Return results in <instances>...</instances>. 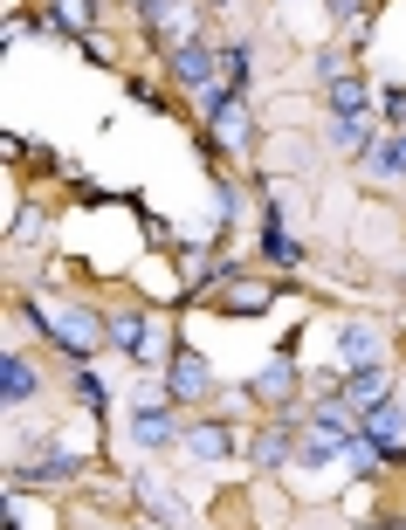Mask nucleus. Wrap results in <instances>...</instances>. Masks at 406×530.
I'll return each mask as SVG.
<instances>
[{
    "mask_svg": "<svg viewBox=\"0 0 406 530\" xmlns=\"http://www.w3.org/2000/svg\"><path fill=\"white\" fill-rule=\"evenodd\" d=\"M56 28H69V35H90V0H56Z\"/></svg>",
    "mask_w": 406,
    "mask_h": 530,
    "instance_id": "15",
    "label": "nucleus"
},
{
    "mask_svg": "<svg viewBox=\"0 0 406 530\" xmlns=\"http://www.w3.org/2000/svg\"><path fill=\"white\" fill-rule=\"evenodd\" d=\"M255 462H262V469H283V462H296V434H290V427H269V434L255 441Z\"/></svg>",
    "mask_w": 406,
    "mask_h": 530,
    "instance_id": "10",
    "label": "nucleus"
},
{
    "mask_svg": "<svg viewBox=\"0 0 406 530\" xmlns=\"http://www.w3.org/2000/svg\"><path fill=\"white\" fill-rule=\"evenodd\" d=\"M365 159H372V173H406V138H386V145H372Z\"/></svg>",
    "mask_w": 406,
    "mask_h": 530,
    "instance_id": "14",
    "label": "nucleus"
},
{
    "mask_svg": "<svg viewBox=\"0 0 406 530\" xmlns=\"http://www.w3.org/2000/svg\"><path fill=\"white\" fill-rule=\"evenodd\" d=\"M338 358H345L351 372H358V365H372V358H379V331H372V324H351L345 338H338Z\"/></svg>",
    "mask_w": 406,
    "mask_h": 530,
    "instance_id": "7",
    "label": "nucleus"
},
{
    "mask_svg": "<svg viewBox=\"0 0 406 530\" xmlns=\"http://www.w3.org/2000/svg\"><path fill=\"white\" fill-rule=\"evenodd\" d=\"M262 248H269V262H283V269H290V262H303V248H296L283 228H269V235H262Z\"/></svg>",
    "mask_w": 406,
    "mask_h": 530,
    "instance_id": "17",
    "label": "nucleus"
},
{
    "mask_svg": "<svg viewBox=\"0 0 406 530\" xmlns=\"http://www.w3.org/2000/svg\"><path fill=\"white\" fill-rule=\"evenodd\" d=\"M186 448H193L200 462H221V455L234 448V434L221 427V420H207V427H193V434H186Z\"/></svg>",
    "mask_w": 406,
    "mask_h": 530,
    "instance_id": "8",
    "label": "nucleus"
},
{
    "mask_svg": "<svg viewBox=\"0 0 406 530\" xmlns=\"http://www.w3.org/2000/svg\"><path fill=\"white\" fill-rule=\"evenodd\" d=\"M221 76H228V90H241V76H248V49H228V56H221Z\"/></svg>",
    "mask_w": 406,
    "mask_h": 530,
    "instance_id": "20",
    "label": "nucleus"
},
{
    "mask_svg": "<svg viewBox=\"0 0 406 530\" xmlns=\"http://www.w3.org/2000/svg\"><path fill=\"white\" fill-rule=\"evenodd\" d=\"M351 407L365 413V407H379V400H386V393H393V379H386V372H379V365H358V372H351Z\"/></svg>",
    "mask_w": 406,
    "mask_h": 530,
    "instance_id": "6",
    "label": "nucleus"
},
{
    "mask_svg": "<svg viewBox=\"0 0 406 530\" xmlns=\"http://www.w3.org/2000/svg\"><path fill=\"white\" fill-rule=\"evenodd\" d=\"M207 379H214V372H207V358L179 345V352H173V386H166V393H173V400H200V393H207Z\"/></svg>",
    "mask_w": 406,
    "mask_h": 530,
    "instance_id": "3",
    "label": "nucleus"
},
{
    "mask_svg": "<svg viewBox=\"0 0 406 530\" xmlns=\"http://www.w3.org/2000/svg\"><path fill=\"white\" fill-rule=\"evenodd\" d=\"M290 393H296V365H290V358L262 365V379H255V400H290Z\"/></svg>",
    "mask_w": 406,
    "mask_h": 530,
    "instance_id": "9",
    "label": "nucleus"
},
{
    "mask_svg": "<svg viewBox=\"0 0 406 530\" xmlns=\"http://www.w3.org/2000/svg\"><path fill=\"white\" fill-rule=\"evenodd\" d=\"M365 441H372L379 455H406V407H400V400L365 407Z\"/></svg>",
    "mask_w": 406,
    "mask_h": 530,
    "instance_id": "2",
    "label": "nucleus"
},
{
    "mask_svg": "<svg viewBox=\"0 0 406 530\" xmlns=\"http://www.w3.org/2000/svg\"><path fill=\"white\" fill-rule=\"evenodd\" d=\"M207 118H214V131H221L228 145H248V118H241V90H214V97H207Z\"/></svg>",
    "mask_w": 406,
    "mask_h": 530,
    "instance_id": "4",
    "label": "nucleus"
},
{
    "mask_svg": "<svg viewBox=\"0 0 406 530\" xmlns=\"http://www.w3.org/2000/svg\"><path fill=\"white\" fill-rule=\"evenodd\" d=\"M131 434H138V441H145V448H166V441H173V420H166V413H159V400H145V413H138V420H131Z\"/></svg>",
    "mask_w": 406,
    "mask_h": 530,
    "instance_id": "12",
    "label": "nucleus"
},
{
    "mask_svg": "<svg viewBox=\"0 0 406 530\" xmlns=\"http://www.w3.org/2000/svg\"><path fill=\"white\" fill-rule=\"evenodd\" d=\"M173 69H179V83H207L221 62H214V49H207V42H179V49H173Z\"/></svg>",
    "mask_w": 406,
    "mask_h": 530,
    "instance_id": "5",
    "label": "nucleus"
},
{
    "mask_svg": "<svg viewBox=\"0 0 406 530\" xmlns=\"http://www.w3.org/2000/svg\"><path fill=\"white\" fill-rule=\"evenodd\" d=\"M386 118H393V124L406 118V90H393V97H386Z\"/></svg>",
    "mask_w": 406,
    "mask_h": 530,
    "instance_id": "23",
    "label": "nucleus"
},
{
    "mask_svg": "<svg viewBox=\"0 0 406 530\" xmlns=\"http://www.w3.org/2000/svg\"><path fill=\"white\" fill-rule=\"evenodd\" d=\"M269 303V290L262 283H241V290H228V310H262Z\"/></svg>",
    "mask_w": 406,
    "mask_h": 530,
    "instance_id": "18",
    "label": "nucleus"
},
{
    "mask_svg": "<svg viewBox=\"0 0 406 530\" xmlns=\"http://www.w3.org/2000/svg\"><path fill=\"white\" fill-rule=\"evenodd\" d=\"M331 145H338V152H358V145H365V118H331Z\"/></svg>",
    "mask_w": 406,
    "mask_h": 530,
    "instance_id": "16",
    "label": "nucleus"
},
{
    "mask_svg": "<svg viewBox=\"0 0 406 530\" xmlns=\"http://www.w3.org/2000/svg\"><path fill=\"white\" fill-rule=\"evenodd\" d=\"M35 393V365L28 358H0V400H28Z\"/></svg>",
    "mask_w": 406,
    "mask_h": 530,
    "instance_id": "11",
    "label": "nucleus"
},
{
    "mask_svg": "<svg viewBox=\"0 0 406 530\" xmlns=\"http://www.w3.org/2000/svg\"><path fill=\"white\" fill-rule=\"evenodd\" d=\"M76 400H83V407H104V386H97V379L83 372V379H76Z\"/></svg>",
    "mask_w": 406,
    "mask_h": 530,
    "instance_id": "21",
    "label": "nucleus"
},
{
    "mask_svg": "<svg viewBox=\"0 0 406 530\" xmlns=\"http://www.w3.org/2000/svg\"><path fill=\"white\" fill-rule=\"evenodd\" d=\"M35 317L49 324V338H56L62 352H76V358H90L97 345H104V338H111V331H104L90 310H35Z\"/></svg>",
    "mask_w": 406,
    "mask_h": 530,
    "instance_id": "1",
    "label": "nucleus"
},
{
    "mask_svg": "<svg viewBox=\"0 0 406 530\" xmlns=\"http://www.w3.org/2000/svg\"><path fill=\"white\" fill-rule=\"evenodd\" d=\"M317 427H331V434H351V413L338 407V400H324V407H317Z\"/></svg>",
    "mask_w": 406,
    "mask_h": 530,
    "instance_id": "19",
    "label": "nucleus"
},
{
    "mask_svg": "<svg viewBox=\"0 0 406 530\" xmlns=\"http://www.w3.org/2000/svg\"><path fill=\"white\" fill-rule=\"evenodd\" d=\"M331 14H345L351 28H365V0H331Z\"/></svg>",
    "mask_w": 406,
    "mask_h": 530,
    "instance_id": "22",
    "label": "nucleus"
},
{
    "mask_svg": "<svg viewBox=\"0 0 406 530\" xmlns=\"http://www.w3.org/2000/svg\"><path fill=\"white\" fill-rule=\"evenodd\" d=\"M331 118H365V83H358V76H338V83H331Z\"/></svg>",
    "mask_w": 406,
    "mask_h": 530,
    "instance_id": "13",
    "label": "nucleus"
}]
</instances>
